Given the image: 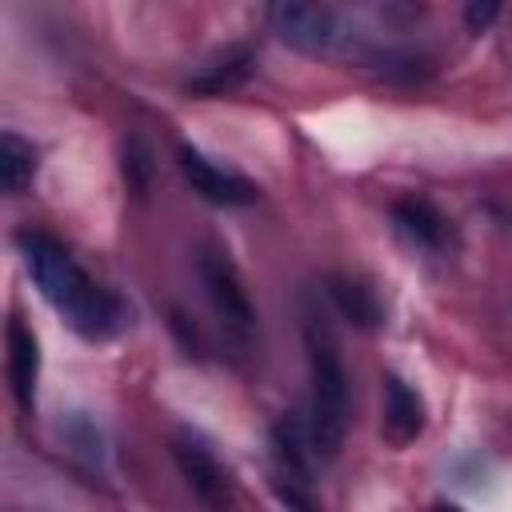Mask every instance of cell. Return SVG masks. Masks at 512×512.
I'll return each instance as SVG.
<instances>
[{
	"label": "cell",
	"instance_id": "1",
	"mask_svg": "<svg viewBox=\"0 0 512 512\" xmlns=\"http://www.w3.org/2000/svg\"><path fill=\"white\" fill-rule=\"evenodd\" d=\"M16 252L32 276V284L40 288V296L60 312V320L84 336V340H112L128 328V304L100 284L76 256L68 244H60L56 236L40 232V228H24L16 232Z\"/></svg>",
	"mask_w": 512,
	"mask_h": 512
},
{
	"label": "cell",
	"instance_id": "2",
	"mask_svg": "<svg viewBox=\"0 0 512 512\" xmlns=\"http://www.w3.org/2000/svg\"><path fill=\"white\" fill-rule=\"evenodd\" d=\"M304 352H308V436L320 460H336L348 432V372L340 360V344L328 320L308 308L304 312Z\"/></svg>",
	"mask_w": 512,
	"mask_h": 512
},
{
	"label": "cell",
	"instance_id": "3",
	"mask_svg": "<svg viewBox=\"0 0 512 512\" xmlns=\"http://www.w3.org/2000/svg\"><path fill=\"white\" fill-rule=\"evenodd\" d=\"M196 276H200V288H204L224 336H232L236 344H248L256 312H252L248 288H244L240 268L232 264V256L224 248H216V244H200L196 248Z\"/></svg>",
	"mask_w": 512,
	"mask_h": 512
},
{
	"label": "cell",
	"instance_id": "4",
	"mask_svg": "<svg viewBox=\"0 0 512 512\" xmlns=\"http://www.w3.org/2000/svg\"><path fill=\"white\" fill-rule=\"evenodd\" d=\"M172 456L180 464V476L188 480L192 496L208 508V512H232L236 504V484H232V472L220 464V456L212 452L208 440H200L196 432L180 428L172 436Z\"/></svg>",
	"mask_w": 512,
	"mask_h": 512
},
{
	"label": "cell",
	"instance_id": "5",
	"mask_svg": "<svg viewBox=\"0 0 512 512\" xmlns=\"http://www.w3.org/2000/svg\"><path fill=\"white\" fill-rule=\"evenodd\" d=\"M268 24L284 44H292V48H300L308 56L332 52L340 44V36H344L340 12L328 8V4H296V0L272 4L268 8Z\"/></svg>",
	"mask_w": 512,
	"mask_h": 512
},
{
	"label": "cell",
	"instance_id": "6",
	"mask_svg": "<svg viewBox=\"0 0 512 512\" xmlns=\"http://www.w3.org/2000/svg\"><path fill=\"white\" fill-rule=\"evenodd\" d=\"M180 172L184 180L192 184L196 196H204L208 204H224V208H240V204H252L256 200V184L224 164H216L212 156H204L200 148H188L180 144Z\"/></svg>",
	"mask_w": 512,
	"mask_h": 512
},
{
	"label": "cell",
	"instance_id": "7",
	"mask_svg": "<svg viewBox=\"0 0 512 512\" xmlns=\"http://www.w3.org/2000/svg\"><path fill=\"white\" fill-rule=\"evenodd\" d=\"M4 344H8V384H12V396H16L20 412H32L36 408V380H40V340H36V332L20 316H12L8 332H4Z\"/></svg>",
	"mask_w": 512,
	"mask_h": 512
},
{
	"label": "cell",
	"instance_id": "8",
	"mask_svg": "<svg viewBox=\"0 0 512 512\" xmlns=\"http://www.w3.org/2000/svg\"><path fill=\"white\" fill-rule=\"evenodd\" d=\"M380 432L388 444L404 448L424 432V400L420 392L400 380V376H384V404H380Z\"/></svg>",
	"mask_w": 512,
	"mask_h": 512
},
{
	"label": "cell",
	"instance_id": "9",
	"mask_svg": "<svg viewBox=\"0 0 512 512\" xmlns=\"http://www.w3.org/2000/svg\"><path fill=\"white\" fill-rule=\"evenodd\" d=\"M392 224H396V232H400L412 248H424V252H440V248L448 244V236H452V228H448V220L440 216V208L428 204V200H420V196L396 200V204H392Z\"/></svg>",
	"mask_w": 512,
	"mask_h": 512
},
{
	"label": "cell",
	"instance_id": "10",
	"mask_svg": "<svg viewBox=\"0 0 512 512\" xmlns=\"http://www.w3.org/2000/svg\"><path fill=\"white\" fill-rule=\"evenodd\" d=\"M252 72H256V56L248 48H228L224 56L208 60L200 72L188 76V92H196V96H220V92L240 88Z\"/></svg>",
	"mask_w": 512,
	"mask_h": 512
},
{
	"label": "cell",
	"instance_id": "11",
	"mask_svg": "<svg viewBox=\"0 0 512 512\" xmlns=\"http://www.w3.org/2000/svg\"><path fill=\"white\" fill-rule=\"evenodd\" d=\"M324 292H328L332 308H336L348 324H356V328H376V324L384 320V308H380L376 292H372L368 284L352 280V276H332Z\"/></svg>",
	"mask_w": 512,
	"mask_h": 512
},
{
	"label": "cell",
	"instance_id": "12",
	"mask_svg": "<svg viewBox=\"0 0 512 512\" xmlns=\"http://www.w3.org/2000/svg\"><path fill=\"white\" fill-rule=\"evenodd\" d=\"M0 176H4V192H24L36 176V144L16 136V132H4L0 136Z\"/></svg>",
	"mask_w": 512,
	"mask_h": 512
},
{
	"label": "cell",
	"instance_id": "13",
	"mask_svg": "<svg viewBox=\"0 0 512 512\" xmlns=\"http://www.w3.org/2000/svg\"><path fill=\"white\" fill-rule=\"evenodd\" d=\"M496 16H500V4H468V8H464V20H468L472 32H484Z\"/></svg>",
	"mask_w": 512,
	"mask_h": 512
},
{
	"label": "cell",
	"instance_id": "14",
	"mask_svg": "<svg viewBox=\"0 0 512 512\" xmlns=\"http://www.w3.org/2000/svg\"><path fill=\"white\" fill-rule=\"evenodd\" d=\"M428 512H460V508H456V504H432Z\"/></svg>",
	"mask_w": 512,
	"mask_h": 512
}]
</instances>
